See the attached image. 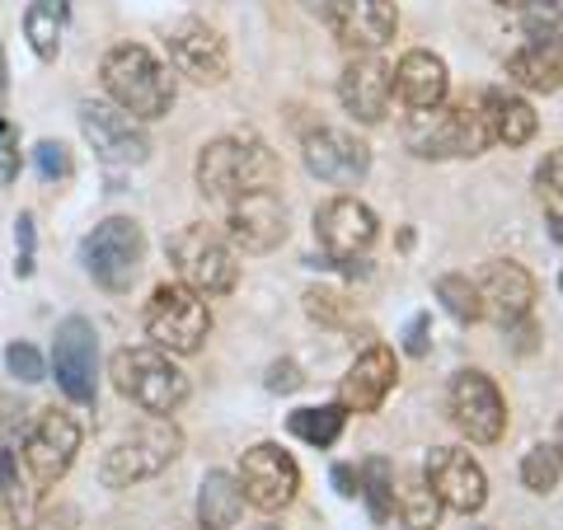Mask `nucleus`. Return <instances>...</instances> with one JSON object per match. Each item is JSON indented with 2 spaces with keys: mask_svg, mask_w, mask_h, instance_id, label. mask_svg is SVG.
Here are the masks:
<instances>
[{
  "mask_svg": "<svg viewBox=\"0 0 563 530\" xmlns=\"http://www.w3.org/2000/svg\"><path fill=\"white\" fill-rule=\"evenodd\" d=\"M395 95L409 113H422V109H442L451 99V70L446 62L437 57L428 47H413L404 52L399 66H395Z\"/></svg>",
  "mask_w": 563,
  "mask_h": 530,
  "instance_id": "5701e85b",
  "label": "nucleus"
},
{
  "mask_svg": "<svg viewBox=\"0 0 563 530\" xmlns=\"http://www.w3.org/2000/svg\"><path fill=\"white\" fill-rule=\"evenodd\" d=\"M192 179H198V192L207 202L231 207L235 198H244V192L273 188L277 161L258 132H235V136L207 141L198 151V165H192Z\"/></svg>",
  "mask_w": 563,
  "mask_h": 530,
  "instance_id": "f03ea898",
  "label": "nucleus"
},
{
  "mask_svg": "<svg viewBox=\"0 0 563 530\" xmlns=\"http://www.w3.org/2000/svg\"><path fill=\"white\" fill-rule=\"evenodd\" d=\"M306 310L314 314V320H324V324H339L343 314L352 310V300L343 291H333V287H314V291H306Z\"/></svg>",
  "mask_w": 563,
  "mask_h": 530,
  "instance_id": "e433bc0d",
  "label": "nucleus"
},
{
  "mask_svg": "<svg viewBox=\"0 0 563 530\" xmlns=\"http://www.w3.org/2000/svg\"><path fill=\"white\" fill-rule=\"evenodd\" d=\"M314 10L347 52H380L399 33L395 0H320Z\"/></svg>",
  "mask_w": 563,
  "mask_h": 530,
  "instance_id": "ddd939ff",
  "label": "nucleus"
},
{
  "mask_svg": "<svg viewBox=\"0 0 563 530\" xmlns=\"http://www.w3.org/2000/svg\"><path fill=\"white\" fill-rule=\"evenodd\" d=\"M563 479V461H559V451L554 446H531L521 455V484L531 488V493H554Z\"/></svg>",
  "mask_w": 563,
  "mask_h": 530,
  "instance_id": "72a5a7b5",
  "label": "nucleus"
},
{
  "mask_svg": "<svg viewBox=\"0 0 563 530\" xmlns=\"http://www.w3.org/2000/svg\"><path fill=\"white\" fill-rule=\"evenodd\" d=\"M428 333H432V320L428 314H413L409 320V329H404V352H409V357H428Z\"/></svg>",
  "mask_w": 563,
  "mask_h": 530,
  "instance_id": "ea45409f",
  "label": "nucleus"
},
{
  "mask_svg": "<svg viewBox=\"0 0 563 530\" xmlns=\"http://www.w3.org/2000/svg\"><path fill=\"white\" fill-rule=\"evenodd\" d=\"M184 451V432L174 428V418H155L146 413L136 432H128L118 441V446L103 455V484L109 488H132L141 479H155V474H165L174 461H179Z\"/></svg>",
  "mask_w": 563,
  "mask_h": 530,
  "instance_id": "423d86ee",
  "label": "nucleus"
},
{
  "mask_svg": "<svg viewBox=\"0 0 563 530\" xmlns=\"http://www.w3.org/2000/svg\"><path fill=\"white\" fill-rule=\"evenodd\" d=\"M470 530H493V526H470Z\"/></svg>",
  "mask_w": 563,
  "mask_h": 530,
  "instance_id": "09e8293b",
  "label": "nucleus"
},
{
  "mask_svg": "<svg viewBox=\"0 0 563 530\" xmlns=\"http://www.w3.org/2000/svg\"><path fill=\"white\" fill-rule=\"evenodd\" d=\"M20 488V461H14V451L0 446V493Z\"/></svg>",
  "mask_w": 563,
  "mask_h": 530,
  "instance_id": "c03bdc74",
  "label": "nucleus"
},
{
  "mask_svg": "<svg viewBox=\"0 0 563 530\" xmlns=\"http://www.w3.org/2000/svg\"><path fill=\"white\" fill-rule=\"evenodd\" d=\"M5 366H10V376L24 380V385H38V380L47 376L43 352L33 347V343H10V347H5Z\"/></svg>",
  "mask_w": 563,
  "mask_h": 530,
  "instance_id": "c9c22d12",
  "label": "nucleus"
},
{
  "mask_svg": "<svg viewBox=\"0 0 563 530\" xmlns=\"http://www.w3.org/2000/svg\"><path fill=\"white\" fill-rule=\"evenodd\" d=\"M10 103V62H5V47H0V113Z\"/></svg>",
  "mask_w": 563,
  "mask_h": 530,
  "instance_id": "a18cd8bd",
  "label": "nucleus"
},
{
  "mask_svg": "<svg viewBox=\"0 0 563 530\" xmlns=\"http://www.w3.org/2000/svg\"><path fill=\"white\" fill-rule=\"evenodd\" d=\"M536 277L526 263L517 258H498L488 263L484 277H479V306H484V320L498 324V329H512L521 320H531L536 310Z\"/></svg>",
  "mask_w": 563,
  "mask_h": 530,
  "instance_id": "6ab92c4d",
  "label": "nucleus"
},
{
  "mask_svg": "<svg viewBox=\"0 0 563 530\" xmlns=\"http://www.w3.org/2000/svg\"><path fill=\"white\" fill-rule=\"evenodd\" d=\"M80 422L70 418L66 409H43L33 418V428L24 437V465L33 474V484L52 488L57 479H66V470L76 465L80 455Z\"/></svg>",
  "mask_w": 563,
  "mask_h": 530,
  "instance_id": "4468645a",
  "label": "nucleus"
},
{
  "mask_svg": "<svg viewBox=\"0 0 563 530\" xmlns=\"http://www.w3.org/2000/svg\"><path fill=\"white\" fill-rule=\"evenodd\" d=\"M192 530H202V526H192Z\"/></svg>",
  "mask_w": 563,
  "mask_h": 530,
  "instance_id": "603ef678",
  "label": "nucleus"
},
{
  "mask_svg": "<svg viewBox=\"0 0 563 530\" xmlns=\"http://www.w3.org/2000/svg\"><path fill=\"white\" fill-rule=\"evenodd\" d=\"M333 488H339L343 498H362V474L352 465H333Z\"/></svg>",
  "mask_w": 563,
  "mask_h": 530,
  "instance_id": "37998d69",
  "label": "nucleus"
},
{
  "mask_svg": "<svg viewBox=\"0 0 563 530\" xmlns=\"http://www.w3.org/2000/svg\"><path fill=\"white\" fill-rule=\"evenodd\" d=\"M244 517V488L235 474L207 470L198 484V526L202 530H235Z\"/></svg>",
  "mask_w": 563,
  "mask_h": 530,
  "instance_id": "b1692460",
  "label": "nucleus"
},
{
  "mask_svg": "<svg viewBox=\"0 0 563 530\" xmlns=\"http://www.w3.org/2000/svg\"><path fill=\"white\" fill-rule=\"evenodd\" d=\"M33 503L20 498V488H10V493H0V530H29L33 526Z\"/></svg>",
  "mask_w": 563,
  "mask_h": 530,
  "instance_id": "4c0bfd02",
  "label": "nucleus"
},
{
  "mask_svg": "<svg viewBox=\"0 0 563 530\" xmlns=\"http://www.w3.org/2000/svg\"><path fill=\"white\" fill-rule=\"evenodd\" d=\"M550 446L559 451V461H563V418H559V428H554V441H550Z\"/></svg>",
  "mask_w": 563,
  "mask_h": 530,
  "instance_id": "49530a36",
  "label": "nucleus"
},
{
  "mask_svg": "<svg viewBox=\"0 0 563 530\" xmlns=\"http://www.w3.org/2000/svg\"><path fill=\"white\" fill-rule=\"evenodd\" d=\"M141 324H146V339L161 352H169V357H192V352H202L207 333H211V306L188 281H165V287L151 291Z\"/></svg>",
  "mask_w": 563,
  "mask_h": 530,
  "instance_id": "39448f33",
  "label": "nucleus"
},
{
  "mask_svg": "<svg viewBox=\"0 0 563 530\" xmlns=\"http://www.w3.org/2000/svg\"><path fill=\"white\" fill-rule=\"evenodd\" d=\"M437 300L446 306L455 324H479L484 306H479V281H470L465 273H442L437 277Z\"/></svg>",
  "mask_w": 563,
  "mask_h": 530,
  "instance_id": "7c9ffc66",
  "label": "nucleus"
},
{
  "mask_svg": "<svg viewBox=\"0 0 563 530\" xmlns=\"http://www.w3.org/2000/svg\"><path fill=\"white\" fill-rule=\"evenodd\" d=\"M521 33L531 43L563 47V0H521Z\"/></svg>",
  "mask_w": 563,
  "mask_h": 530,
  "instance_id": "2f4dec72",
  "label": "nucleus"
},
{
  "mask_svg": "<svg viewBox=\"0 0 563 530\" xmlns=\"http://www.w3.org/2000/svg\"><path fill=\"white\" fill-rule=\"evenodd\" d=\"M146 263V235L132 217H109L85 235V273H90L103 291H132V281L141 277Z\"/></svg>",
  "mask_w": 563,
  "mask_h": 530,
  "instance_id": "6e6552de",
  "label": "nucleus"
},
{
  "mask_svg": "<svg viewBox=\"0 0 563 530\" xmlns=\"http://www.w3.org/2000/svg\"><path fill=\"white\" fill-rule=\"evenodd\" d=\"M376 235H380L376 211L357 198H347V192L314 207V240H320L324 263H333V268L357 273V263L376 244Z\"/></svg>",
  "mask_w": 563,
  "mask_h": 530,
  "instance_id": "1a4fd4ad",
  "label": "nucleus"
},
{
  "mask_svg": "<svg viewBox=\"0 0 563 530\" xmlns=\"http://www.w3.org/2000/svg\"><path fill=\"white\" fill-rule=\"evenodd\" d=\"M296 385H301V366H296V362H273V366H268V390L291 395Z\"/></svg>",
  "mask_w": 563,
  "mask_h": 530,
  "instance_id": "79ce46f5",
  "label": "nucleus"
},
{
  "mask_svg": "<svg viewBox=\"0 0 563 530\" xmlns=\"http://www.w3.org/2000/svg\"><path fill=\"white\" fill-rule=\"evenodd\" d=\"M395 380H399V362H395V352L390 347H366L357 362L347 366V376L339 385V404L347 413H376L385 399H390L395 390Z\"/></svg>",
  "mask_w": 563,
  "mask_h": 530,
  "instance_id": "4be33fe9",
  "label": "nucleus"
},
{
  "mask_svg": "<svg viewBox=\"0 0 563 530\" xmlns=\"http://www.w3.org/2000/svg\"><path fill=\"white\" fill-rule=\"evenodd\" d=\"M446 409H451L455 428L470 441H479V446H493V441H503V432H507V399L498 385H493V376H484V371H474V366L451 376Z\"/></svg>",
  "mask_w": 563,
  "mask_h": 530,
  "instance_id": "9b49d317",
  "label": "nucleus"
},
{
  "mask_svg": "<svg viewBox=\"0 0 563 530\" xmlns=\"http://www.w3.org/2000/svg\"><path fill=\"white\" fill-rule=\"evenodd\" d=\"M99 80H103V95H109V103L128 109L141 122L165 118L174 109V95H179V90H174L169 66L155 57L151 47H141V43H118V47L103 52Z\"/></svg>",
  "mask_w": 563,
  "mask_h": 530,
  "instance_id": "7ed1b4c3",
  "label": "nucleus"
},
{
  "mask_svg": "<svg viewBox=\"0 0 563 530\" xmlns=\"http://www.w3.org/2000/svg\"><path fill=\"white\" fill-rule=\"evenodd\" d=\"M339 103L362 128L385 122V113H390V103H395V66H385L380 52H352L343 76H339Z\"/></svg>",
  "mask_w": 563,
  "mask_h": 530,
  "instance_id": "2eb2a0df",
  "label": "nucleus"
},
{
  "mask_svg": "<svg viewBox=\"0 0 563 530\" xmlns=\"http://www.w3.org/2000/svg\"><path fill=\"white\" fill-rule=\"evenodd\" d=\"M225 240L235 244V254H273L282 240H287V207L273 188L244 192L231 202V217H225Z\"/></svg>",
  "mask_w": 563,
  "mask_h": 530,
  "instance_id": "a211bd4d",
  "label": "nucleus"
},
{
  "mask_svg": "<svg viewBox=\"0 0 563 530\" xmlns=\"http://www.w3.org/2000/svg\"><path fill=\"white\" fill-rule=\"evenodd\" d=\"M301 155H306V169L314 174V179H324V184H362L366 169H372V151H366V141H357L343 128L306 132Z\"/></svg>",
  "mask_w": 563,
  "mask_h": 530,
  "instance_id": "412c9836",
  "label": "nucleus"
},
{
  "mask_svg": "<svg viewBox=\"0 0 563 530\" xmlns=\"http://www.w3.org/2000/svg\"><path fill=\"white\" fill-rule=\"evenodd\" d=\"M235 479H240L250 507L282 511V507L296 503V493H301V465H296L291 451H282L277 441H258V446L244 451Z\"/></svg>",
  "mask_w": 563,
  "mask_h": 530,
  "instance_id": "f8f14e48",
  "label": "nucleus"
},
{
  "mask_svg": "<svg viewBox=\"0 0 563 530\" xmlns=\"http://www.w3.org/2000/svg\"><path fill=\"white\" fill-rule=\"evenodd\" d=\"M343 428H347V409H343V404H320V409L287 413V432L296 441H306V446H314V451H329L333 441L343 437Z\"/></svg>",
  "mask_w": 563,
  "mask_h": 530,
  "instance_id": "bb28decb",
  "label": "nucleus"
},
{
  "mask_svg": "<svg viewBox=\"0 0 563 530\" xmlns=\"http://www.w3.org/2000/svg\"><path fill=\"white\" fill-rule=\"evenodd\" d=\"M404 146L418 161H474L493 146V90H474L442 109L409 113Z\"/></svg>",
  "mask_w": 563,
  "mask_h": 530,
  "instance_id": "f257e3e1",
  "label": "nucleus"
},
{
  "mask_svg": "<svg viewBox=\"0 0 563 530\" xmlns=\"http://www.w3.org/2000/svg\"><path fill=\"white\" fill-rule=\"evenodd\" d=\"M395 511H399V521H404V530H437L442 526V498L432 493V484L422 479H404V488L395 493Z\"/></svg>",
  "mask_w": 563,
  "mask_h": 530,
  "instance_id": "c85d7f7f",
  "label": "nucleus"
},
{
  "mask_svg": "<svg viewBox=\"0 0 563 530\" xmlns=\"http://www.w3.org/2000/svg\"><path fill=\"white\" fill-rule=\"evenodd\" d=\"M165 43H169V62L179 76L198 85H221L231 76V47H225V38L207 20H179Z\"/></svg>",
  "mask_w": 563,
  "mask_h": 530,
  "instance_id": "aec40b11",
  "label": "nucleus"
},
{
  "mask_svg": "<svg viewBox=\"0 0 563 530\" xmlns=\"http://www.w3.org/2000/svg\"><path fill=\"white\" fill-rule=\"evenodd\" d=\"M62 33H66V0H29L24 38L43 62H52L62 52Z\"/></svg>",
  "mask_w": 563,
  "mask_h": 530,
  "instance_id": "a878e982",
  "label": "nucleus"
},
{
  "mask_svg": "<svg viewBox=\"0 0 563 530\" xmlns=\"http://www.w3.org/2000/svg\"><path fill=\"white\" fill-rule=\"evenodd\" d=\"M169 263H174V273H179V281H188V287L202 296H225V291H235V281H240L235 244L221 231H211V225H184V231L169 240Z\"/></svg>",
  "mask_w": 563,
  "mask_h": 530,
  "instance_id": "0eeeda50",
  "label": "nucleus"
},
{
  "mask_svg": "<svg viewBox=\"0 0 563 530\" xmlns=\"http://www.w3.org/2000/svg\"><path fill=\"white\" fill-rule=\"evenodd\" d=\"M362 503L366 511H372V521L385 526L395 517V465L380 461V455H372V461H362Z\"/></svg>",
  "mask_w": 563,
  "mask_h": 530,
  "instance_id": "c756f323",
  "label": "nucleus"
},
{
  "mask_svg": "<svg viewBox=\"0 0 563 530\" xmlns=\"http://www.w3.org/2000/svg\"><path fill=\"white\" fill-rule=\"evenodd\" d=\"M14 244H20V263H14V268H20V277H29L33 273V217L29 211L14 221Z\"/></svg>",
  "mask_w": 563,
  "mask_h": 530,
  "instance_id": "a19ab883",
  "label": "nucleus"
},
{
  "mask_svg": "<svg viewBox=\"0 0 563 530\" xmlns=\"http://www.w3.org/2000/svg\"><path fill=\"white\" fill-rule=\"evenodd\" d=\"M540 132V118L536 109L526 103L521 95H498L493 90V141H503V146H526Z\"/></svg>",
  "mask_w": 563,
  "mask_h": 530,
  "instance_id": "cd10ccee",
  "label": "nucleus"
},
{
  "mask_svg": "<svg viewBox=\"0 0 563 530\" xmlns=\"http://www.w3.org/2000/svg\"><path fill=\"white\" fill-rule=\"evenodd\" d=\"M310 5H320V0H310Z\"/></svg>",
  "mask_w": 563,
  "mask_h": 530,
  "instance_id": "3c124183",
  "label": "nucleus"
},
{
  "mask_svg": "<svg viewBox=\"0 0 563 530\" xmlns=\"http://www.w3.org/2000/svg\"><path fill=\"white\" fill-rule=\"evenodd\" d=\"M507 76L531 95H554L563 90V47H544V43H526L507 57Z\"/></svg>",
  "mask_w": 563,
  "mask_h": 530,
  "instance_id": "393cba45",
  "label": "nucleus"
},
{
  "mask_svg": "<svg viewBox=\"0 0 563 530\" xmlns=\"http://www.w3.org/2000/svg\"><path fill=\"white\" fill-rule=\"evenodd\" d=\"M20 179V132L0 118V188H10Z\"/></svg>",
  "mask_w": 563,
  "mask_h": 530,
  "instance_id": "58836bf2",
  "label": "nucleus"
},
{
  "mask_svg": "<svg viewBox=\"0 0 563 530\" xmlns=\"http://www.w3.org/2000/svg\"><path fill=\"white\" fill-rule=\"evenodd\" d=\"M559 291H563V268H559Z\"/></svg>",
  "mask_w": 563,
  "mask_h": 530,
  "instance_id": "8fccbe9b",
  "label": "nucleus"
},
{
  "mask_svg": "<svg viewBox=\"0 0 563 530\" xmlns=\"http://www.w3.org/2000/svg\"><path fill=\"white\" fill-rule=\"evenodd\" d=\"M33 165H38L43 184H66L70 179V151L62 146V141H38V146H33Z\"/></svg>",
  "mask_w": 563,
  "mask_h": 530,
  "instance_id": "f704fd0d",
  "label": "nucleus"
},
{
  "mask_svg": "<svg viewBox=\"0 0 563 530\" xmlns=\"http://www.w3.org/2000/svg\"><path fill=\"white\" fill-rule=\"evenodd\" d=\"M536 188H540V202L550 211V235L563 240V146L550 151L536 169Z\"/></svg>",
  "mask_w": 563,
  "mask_h": 530,
  "instance_id": "473e14b6",
  "label": "nucleus"
},
{
  "mask_svg": "<svg viewBox=\"0 0 563 530\" xmlns=\"http://www.w3.org/2000/svg\"><path fill=\"white\" fill-rule=\"evenodd\" d=\"M113 385L122 399H132L141 413H155V418H169L184 409L188 399V376L174 366L169 352L161 347H122L113 357Z\"/></svg>",
  "mask_w": 563,
  "mask_h": 530,
  "instance_id": "20e7f679",
  "label": "nucleus"
},
{
  "mask_svg": "<svg viewBox=\"0 0 563 530\" xmlns=\"http://www.w3.org/2000/svg\"><path fill=\"white\" fill-rule=\"evenodd\" d=\"M52 371L70 404L95 409L99 399V333L85 314H70L57 324V343H52Z\"/></svg>",
  "mask_w": 563,
  "mask_h": 530,
  "instance_id": "9d476101",
  "label": "nucleus"
},
{
  "mask_svg": "<svg viewBox=\"0 0 563 530\" xmlns=\"http://www.w3.org/2000/svg\"><path fill=\"white\" fill-rule=\"evenodd\" d=\"M80 132L95 146L99 161L109 165H146L151 155V136L146 122L132 118L118 103H80Z\"/></svg>",
  "mask_w": 563,
  "mask_h": 530,
  "instance_id": "dca6fc26",
  "label": "nucleus"
},
{
  "mask_svg": "<svg viewBox=\"0 0 563 530\" xmlns=\"http://www.w3.org/2000/svg\"><path fill=\"white\" fill-rule=\"evenodd\" d=\"M498 5H521V0H498Z\"/></svg>",
  "mask_w": 563,
  "mask_h": 530,
  "instance_id": "de8ad7c7",
  "label": "nucleus"
},
{
  "mask_svg": "<svg viewBox=\"0 0 563 530\" xmlns=\"http://www.w3.org/2000/svg\"><path fill=\"white\" fill-rule=\"evenodd\" d=\"M422 479L432 484V493L442 498L446 511H461V517H474L488 503V474L461 446H437L422 461Z\"/></svg>",
  "mask_w": 563,
  "mask_h": 530,
  "instance_id": "f3484780",
  "label": "nucleus"
}]
</instances>
